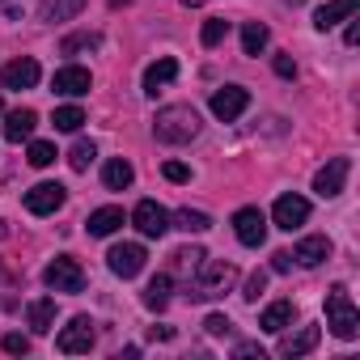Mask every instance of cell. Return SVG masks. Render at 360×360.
Here are the masks:
<instances>
[{"instance_id": "obj_30", "label": "cell", "mask_w": 360, "mask_h": 360, "mask_svg": "<svg viewBox=\"0 0 360 360\" xmlns=\"http://www.w3.org/2000/svg\"><path fill=\"white\" fill-rule=\"evenodd\" d=\"M94 157H98V148H94L89 140H77V144H72V153H68V165L81 174V169H89V161H94Z\"/></svg>"}, {"instance_id": "obj_13", "label": "cell", "mask_w": 360, "mask_h": 360, "mask_svg": "<svg viewBox=\"0 0 360 360\" xmlns=\"http://www.w3.org/2000/svg\"><path fill=\"white\" fill-rule=\"evenodd\" d=\"M64 187L60 183H39V187H30L26 191V212H34V217H51L56 208H64Z\"/></svg>"}, {"instance_id": "obj_19", "label": "cell", "mask_w": 360, "mask_h": 360, "mask_svg": "<svg viewBox=\"0 0 360 360\" xmlns=\"http://www.w3.org/2000/svg\"><path fill=\"white\" fill-rule=\"evenodd\" d=\"M356 5H360V0H326V5L314 13V26H318V30H330V26L347 22V18L356 13Z\"/></svg>"}, {"instance_id": "obj_7", "label": "cell", "mask_w": 360, "mask_h": 360, "mask_svg": "<svg viewBox=\"0 0 360 360\" xmlns=\"http://www.w3.org/2000/svg\"><path fill=\"white\" fill-rule=\"evenodd\" d=\"M347 169H352L347 157H330V161L314 174V191H318L322 200H335V195L343 191V183H347Z\"/></svg>"}, {"instance_id": "obj_26", "label": "cell", "mask_w": 360, "mask_h": 360, "mask_svg": "<svg viewBox=\"0 0 360 360\" xmlns=\"http://www.w3.org/2000/svg\"><path fill=\"white\" fill-rule=\"evenodd\" d=\"M187 229V233H204V229H212V217L208 212H195V208H183V212H174L169 217V229Z\"/></svg>"}, {"instance_id": "obj_8", "label": "cell", "mask_w": 360, "mask_h": 360, "mask_svg": "<svg viewBox=\"0 0 360 360\" xmlns=\"http://www.w3.org/2000/svg\"><path fill=\"white\" fill-rule=\"evenodd\" d=\"M212 115L221 119V123H233L246 106H250V89H242V85H225V89H217L212 94Z\"/></svg>"}, {"instance_id": "obj_6", "label": "cell", "mask_w": 360, "mask_h": 360, "mask_svg": "<svg viewBox=\"0 0 360 360\" xmlns=\"http://www.w3.org/2000/svg\"><path fill=\"white\" fill-rule=\"evenodd\" d=\"M56 347H60L64 356H81V352H89V347H94V322H89L85 314H77V318L60 330Z\"/></svg>"}, {"instance_id": "obj_20", "label": "cell", "mask_w": 360, "mask_h": 360, "mask_svg": "<svg viewBox=\"0 0 360 360\" xmlns=\"http://www.w3.org/2000/svg\"><path fill=\"white\" fill-rule=\"evenodd\" d=\"M85 229H89V238H110L115 229H123V208H98V212H89Z\"/></svg>"}, {"instance_id": "obj_33", "label": "cell", "mask_w": 360, "mask_h": 360, "mask_svg": "<svg viewBox=\"0 0 360 360\" xmlns=\"http://www.w3.org/2000/svg\"><path fill=\"white\" fill-rule=\"evenodd\" d=\"M5 352H9V356H26V352H30V339L18 335V330H9V335H5Z\"/></svg>"}, {"instance_id": "obj_14", "label": "cell", "mask_w": 360, "mask_h": 360, "mask_svg": "<svg viewBox=\"0 0 360 360\" xmlns=\"http://www.w3.org/2000/svg\"><path fill=\"white\" fill-rule=\"evenodd\" d=\"M89 85H94V77H89V68H81V64H64V68L56 72V81H51V89L64 94V98H81V94H89Z\"/></svg>"}, {"instance_id": "obj_16", "label": "cell", "mask_w": 360, "mask_h": 360, "mask_svg": "<svg viewBox=\"0 0 360 360\" xmlns=\"http://www.w3.org/2000/svg\"><path fill=\"white\" fill-rule=\"evenodd\" d=\"M326 259H330V238H322V233L301 238L297 250H292V263H301V267H318V263H326Z\"/></svg>"}, {"instance_id": "obj_37", "label": "cell", "mask_w": 360, "mask_h": 360, "mask_svg": "<svg viewBox=\"0 0 360 360\" xmlns=\"http://www.w3.org/2000/svg\"><path fill=\"white\" fill-rule=\"evenodd\" d=\"M276 77H284V81H292V77H297V64H292V56H276Z\"/></svg>"}, {"instance_id": "obj_11", "label": "cell", "mask_w": 360, "mask_h": 360, "mask_svg": "<svg viewBox=\"0 0 360 360\" xmlns=\"http://www.w3.org/2000/svg\"><path fill=\"white\" fill-rule=\"evenodd\" d=\"M271 221L280 225V229H301L305 221H309V200L305 195H280L276 200V208H271Z\"/></svg>"}, {"instance_id": "obj_38", "label": "cell", "mask_w": 360, "mask_h": 360, "mask_svg": "<svg viewBox=\"0 0 360 360\" xmlns=\"http://www.w3.org/2000/svg\"><path fill=\"white\" fill-rule=\"evenodd\" d=\"M271 271H280V276L292 271V255H288V250H276V255H271Z\"/></svg>"}, {"instance_id": "obj_18", "label": "cell", "mask_w": 360, "mask_h": 360, "mask_svg": "<svg viewBox=\"0 0 360 360\" xmlns=\"http://www.w3.org/2000/svg\"><path fill=\"white\" fill-rule=\"evenodd\" d=\"M174 77H178V60L161 56L157 64H148V68H144V94H148V98H157V89H165Z\"/></svg>"}, {"instance_id": "obj_31", "label": "cell", "mask_w": 360, "mask_h": 360, "mask_svg": "<svg viewBox=\"0 0 360 360\" xmlns=\"http://www.w3.org/2000/svg\"><path fill=\"white\" fill-rule=\"evenodd\" d=\"M204 47H217V43H225L229 39V22L225 18H212V22H204Z\"/></svg>"}, {"instance_id": "obj_24", "label": "cell", "mask_w": 360, "mask_h": 360, "mask_svg": "<svg viewBox=\"0 0 360 360\" xmlns=\"http://www.w3.org/2000/svg\"><path fill=\"white\" fill-rule=\"evenodd\" d=\"M85 5H89V0H43V5H39V18H43V22H68V18H77Z\"/></svg>"}, {"instance_id": "obj_15", "label": "cell", "mask_w": 360, "mask_h": 360, "mask_svg": "<svg viewBox=\"0 0 360 360\" xmlns=\"http://www.w3.org/2000/svg\"><path fill=\"white\" fill-rule=\"evenodd\" d=\"M34 127H39V115H34L30 106H18V110H9V115H5V140H9V144L30 140V136H34Z\"/></svg>"}, {"instance_id": "obj_3", "label": "cell", "mask_w": 360, "mask_h": 360, "mask_svg": "<svg viewBox=\"0 0 360 360\" xmlns=\"http://www.w3.org/2000/svg\"><path fill=\"white\" fill-rule=\"evenodd\" d=\"M326 326L339 339H356V330H360V309H356V301H352V292L343 284H335L326 292Z\"/></svg>"}, {"instance_id": "obj_29", "label": "cell", "mask_w": 360, "mask_h": 360, "mask_svg": "<svg viewBox=\"0 0 360 360\" xmlns=\"http://www.w3.org/2000/svg\"><path fill=\"white\" fill-rule=\"evenodd\" d=\"M51 123H56V131H81L85 110H81V106H60V110L51 115Z\"/></svg>"}, {"instance_id": "obj_25", "label": "cell", "mask_w": 360, "mask_h": 360, "mask_svg": "<svg viewBox=\"0 0 360 360\" xmlns=\"http://www.w3.org/2000/svg\"><path fill=\"white\" fill-rule=\"evenodd\" d=\"M169 288H174V280H169L165 271H161V276H153V280H148V288H144V305H148L153 314H157V309H165V305H169Z\"/></svg>"}, {"instance_id": "obj_22", "label": "cell", "mask_w": 360, "mask_h": 360, "mask_svg": "<svg viewBox=\"0 0 360 360\" xmlns=\"http://www.w3.org/2000/svg\"><path fill=\"white\" fill-rule=\"evenodd\" d=\"M318 339H322V330L318 326H301L297 335H288V339H280V356H305V352H314L318 347Z\"/></svg>"}, {"instance_id": "obj_21", "label": "cell", "mask_w": 360, "mask_h": 360, "mask_svg": "<svg viewBox=\"0 0 360 360\" xmlns=\"http://www.w3.org/2000/svg\"><path fill=\"white\" fill-rule=\"evenodd\" d=\"M26 322H30L34 335H47V330L56 326V297H39V301H30Z\"/></svg>"}, {"instance_id": "obj_32", "label": "cell", "mask_w": 360, "mask_h": 360, "mask_svg": "<svg viewBox=\"0 0 360 360\" xmlns=\"http://www.w3.org/2000/svg\"><path fill=\"white\" fill-rule=\"evenodd\" d=\"M56 161V144H47V140H30V165L34 169H47Z\"/></svg>"}, {"instance_id": "obj_44", "label": "cell", "mask_w": 360, "mask_h": 360, "mask_svg": "<svg viewBox=\"0 0 360 360\" xmlns=\"http://www.w3.org/2000/svg\"><path fill=\"white\" fill-rule=\"evenodd\" d=\"M0 238H9V229H5V225H0Z\"/></svg>"}, {"instance_id": "obj_9", "label": "cell", "mask_w": 360, "mask_h": 360, "mask_svg": "<svg viewBox=\"0 0 360 360\" xmlns=\"http://www.w3.org/2000/svg\"><path fill=\"white\" fill-rule=\"evenodd\" d=\"M131 225H136L144 238H161V233L169 229V212H165L157 200H140V204L131 208Z\"/></svg>"}, {"instance_id": "obj_42", "label": "cell", "mask_w": 360, "mask_h": 360, "mask_svg": "<svg viewBox=\"0 0 360 360\" xmlns=\"http://www.w3.org/2000/svg\"><path fill=\"white\" fill-rule=\"evenodd\" d=\"M148 335H153V339H174V330H169V326H153Z\"/></svg>"}, {"instance_id": "obj_10", "label": "cell", "mask_w": 360, "mask_h": 360, "mask_svg": "<svg viewBox=\"0 0 360 360\" xmlns=\"http://www.w3.org/2000/svg\"><path fill=\"white\" fill-rule=\"evenodd\" d=\"M233 233L242 246H263L267 242V217L259 208H238L233 212Z\"/></svg>"}, {"instance_id": "obj_12", "label": "cell", "mask_w": 360, "mask_h": 360, "mask_svg": "<svg viewBox=\"0 0 360 360\" xmlns=\"http://www.w3.org/2000/svg\"><path fill=\"white\" fill-rule=\"evenodd\" d=\"M39 60H30V56H22V60H9L5 68H0V85L5 89H34L39 85Z\"/></svg>"}, {"instance_id": "obj_40", "label": "cell", "mask_w": 360, "mask_h": 360, "mask_svg": "<svg viewBox=\"0 0 360 360\" xmlns=\"http://www.w3.org/2000/svg\"><path fill=\"white\" fill-rule=\"evenodd\" d=\"M347 22H352V26H347L343 43H347V47H356V43H360V22H356V18H347Z\"/></svg>"}, {"instance_id": "obj_4", "label": "cell", "mask_w": 360, "mask_h": 360, "mask_svg": "<svg viewBox=\"0 0 360 360\" xmlns=\"http://www.w3.org/2000/svg\"><path fill=\"white\" fill-rule=\"evenodd\" d=\"M43 284H47L51 292H81V288H85V271H81V263H77V259L60 255V259H51V263H47Z\"/></svg>"}, {"instance_id": "obj_41", "label": "cell", "mask_w": 360, "mask_h": 360, "mask_svg": "<svg viewBox=\"0 0 360 360\" xmlns=\"http://www.w3.org/2000/svg\"><path fill=\"white\" fill-rule=\"evenodd\" d=\"M233 356H259V360H263V347H259V343H238Z\"/></svg>"}, {"instance_id": "obj_17", "label": "cell", "mask_w": 360, "mask_h": 360, "mask_svg": "<svg viewBox=\"0 0 360 360\" xmlns=\"http://www.w3.org/2000/svg\"><path fill=\"white\" fill-rule=\"evenodd\" d=\"M292 318H297V305H292V301H271V305L263 309L259 326H263L267 335H284V330L292 326Z\"/></svg>"}, {"instance_id": "obj_34", "label": "cell", "mask_w": 360, "mask_h": 360, "mask_svg": "<svg viewBox=\"0 0 360 360\" xmlns=\"http://www.w3.org/2000/svg\"><path fill=\"white\" fill-rule=\"evenodd\" d=\"M169 183H191V169L183 165V161H165V169H161Z\"/></svg>"}, {"instance_id": "obj_36", "label": "cell", "mask_w": 360, "mask_h": 360, "mask_svg": "<svg viewBox=\"0 0 360 360\" xmlns=\"http://www.w3.org/2000/svg\"><path fill=\"white\" fill-rule=\"evenodd\" d=\"M174 259H178V267H187V271H195V263L204 259V250H195V246H191V250H178Z\"/></svg>"}, {"instance_id": "obj_2", "label": "cell", "mask_w": 360, "mask_h": 360, "mask_svg": "<svg viewBox=\"0 0 360 360\" xmlns=\"http://www.w3.org/2000/svg\"><path fill=\"white\" fill-rule=\"evenodd\" d=\"M191 276H195V292H191V297H195V301H212V297L229 292V284L238 280V267L225 263V259H208V255H204Z\"/></svg>"}, {"instance_id": "obj_5", "label": "cell", "mask_w": 360, "mask_h": 360, "mask_svg": "<svg viewBox=\"0 0 360 360\" xmlns=\"http://www.w3.org/2000/svg\"><path fill=\"white\" fill-rule=\"evenodd\" d=\"M144 246L140 242H123V246H110V255H106V267L119 276V280H131V276H140L144 271Z\"/></svg>"}, {"instance_id": "obj_43", "label": "cell", "mask_w": 360, "mask_h": 360, "mask_svg": "<svg viewBox=\"0 0 360 360\" xmlns=\"http://www.w3.org/2000/svg\"><path fill=\"white\" fill-rule=\"evenodd\" d=\"M183 5H187V9H200V5H204V0H183Z\"/></svg>"}, {"instance_id": "obj_23", "label": "cell", "mask_w": 360, "mask_h": 360, "mask_svg": "<svg viewBox=\"0 0 360 360\" xmlns=\"http://www.w3.org/2000/svg\"><path fill=\"white\" fill-rule=\"evenodd\" d=\"M131 178H136V169H131V161H123V157H110V161L102 165V183H106L110 191L131 187Z\"/></svg>"}, {"instance_id": "obj_1", "label": "cell", "mask_w": 360, "mask_h": 360, "mask_svg": "<svg viewBox=\"0 0 360 360\" xmlns=\"http://www.w3.org/2000/svg\"><path fill=\"white\" fill-rule=\"evenodd\" d=\"M153 136L161 144H191L200 136V110L195 106H161L153 119Z\"/></svg>"}, {"instance_id": "obj_39", "label": "cell", "mask_w": 360, "mask_h": 360, "mask_svg": "<svg viewBox=\"0 0 360 360\" xmlns=\"http://www.w3.org/2000/svg\"><path fill=\"white\" fill-rule=\"evenodd\" d=\"M204 326H208V335H225V330H229V326H233V322H229V318H225V314H212V318H208V322H204Z\"/></svg>"}, {"instance_id": "obj_35", "label": "cell", "mask_w": 360, "mask_h": 360, "mask_svg": "<svg viewBox=\"0 0 360 360\" xmlns=\"http://www.w3.org/2000/svg\"><path fill=\"white\" fill-rule=\"evenodd\" d=\"M263 288H267V271H255V276L246 280V292H242V297H246V301H259Z\"/></svg>"}, {"instance_id": "obj_28", "label": "cell", "mask_w": 360, "mask_h": 360, "mask_svg": "<svg viewBox=\"0 0 360 360\" xmlns=\"http://www.w3.org/2000/svg\"><path fill=\"white\" fill-rule=\"evenodd\" d=\"M98 47H102V34H94V30L68 34V39L60 43V51H64V56H77V51H98Z\"/></svg>"}, {"instance_id": "obj_27", "label": "cell", "mask_w": 360, "mask_h": 360, "mask_svg": "<svg viewBox=\"0 0 360 360\" xmlns=\"http://www.w3.org/2000/svg\"><path fill=\"white\" fill-rule=\"evenodd\" d=\"M267 39H271V34H267L263 22H246V26H242V51H246V56H259V51L267 47Z\"/></svg>"}]
</instances>
